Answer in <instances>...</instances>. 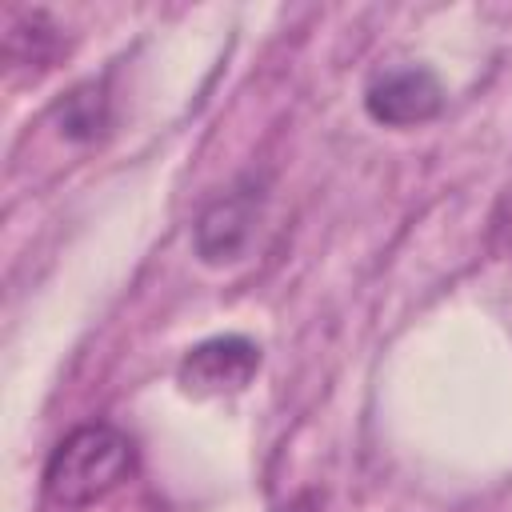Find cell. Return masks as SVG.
Wrapping results in <instances>:
<instances>
[{
  "mask_svg": "<svg viewBox=\"0 0 512 512\" xmlns=\"http://www.w3.org/2000/svg\"><path fill=\"white\" fill-rule=\"evenodd\" d=\"M136 468V444L116 424L92 420L72 428L44 460L40 488L44 500L56 508H88L104 496H112Z\"/></svg>",
  "mask_w": 512,
  "mask_h": 512,
  "instance_id": "1",
  "label": "cell"
},
{
  "mask_svg": "<svg viewBox=\"0 0 512 512\" xmlns=\"http://www.w3.org/2000/svg\"><path fill=\"white\" fill-rule=\"evenodd\" d=\"M264 216V192L256 180L232 184L224 196H216L192 224V252L208 268H224L244 260V252L256 240Z\"/></svg>",
  "mask_w": 512,
  "mask_h": 512,
  "instance_id": "2",
  "label": "cell"
},
{
  "mask_svg": "<svg viewBox=\"0 0 512 512\" xmlns=\"http://www.w3.org/2000/svg\"><path fill=\"white\" fill-rule=\"evenodd\" d=\"M256 372H260V344L240 332H228L192 344L176 364V384L192 400H220L244 392Z\"/></svg>",
  "mask_w": 512,
  "mask_h": 512,
  "instance_id": "3",
  "label": "cell"
},
{
  "mask_svg": "<svg viewBox=\"0 0 512 512\" xmlns=\"http://www.w3.org/2000/svg\"><path fill=\"white\" fill-rule=\"evenodd\" d=\"M364 112L384 128H416L444 112V84L428 64H392L364 84Z\"/></svg>",
  "mask_w": 512,
  "mask_h": 512,
  "instance_id": "4",
  "label": "cell"
},
{
  "mask_svg": "<svg viewBox=\"0 0 512 512\" xmlns=\"http://www.w3.org/2000/svg\"><path fill=\"white\" fill-rule=\"evenodd\" d=\"M64 52V32L60 24L44 12V8H20L8 16V32H4V64L8 72H32V80L40 72H48Z\"/></svg>",
  "mask_w": 512,
  "mask_h": 512,
  "instance_id": "5",
  "label": "cell"
},
{
  "mask_svg": "<svg viewBox=\"0 0 512 512\" xmlns=\"http://www.w3.org/2000/svg\"><path fill=\"white\" fill-rule=\"evenodd\" d=\"M48 120H52L56 132H60L64 140H72V144H92V140H100L104 128H108V120H112L104 80H84V84L68 88V92L52 104Z\"/></svg>",
  "mask_w": 512,
  "mask_h": 512,
  "instance_id": "6",
  "label": "cell"
},
{
  "mask_svg": "<svg viewBox=\"0 0 512 512\" xmlns=\"http://www.w3.org/2000/svg\"><path fill=\"white\" fill-rule=\"evenodd\" d=\"M488 236H492V248L512 256V188L496 200L492 208V220H488Z\"/></svg>",
  "mask_w": 512,
  "mask_h": 512,
  "instance_id": "7",
  "label": "cell"
},
{
  "mask_svg": "<svg viewBox=\"0 0 512 512\" xmlns=\"http://www.w3.org/2000/svg\"><path fill=\"white\" fill-rule=\"evenodd\" d=\"M276 512H316V496H312V492H300V496H292L288 504H280Z\"/></svg>",
  "mask_w": 512,
  "mask_h": 512,
  "instance_id": "8",
  "label": "cell"
}]
</instances>
